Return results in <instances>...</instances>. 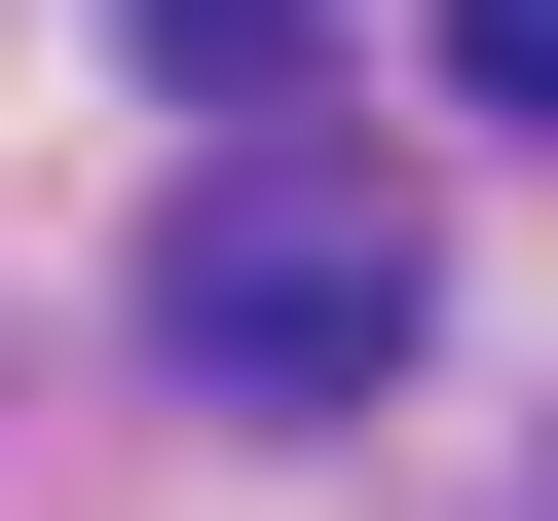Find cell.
<instances>
[{"instance_id":"6da1fadb","label":"cell","mask_w":558,"mask_h":521,"mask_svg":"<svg viewBox=\"0 0 558 521\" xmlns=\"http://www.w3.org/2000/svg\"><path fill=\"white\" fill-rule=\"evenodd\" d=\"M410 336H447V223H410L373 149H299V112H223V149H186V223H149V373L299 447V410H373Z\"/></svg>"},{"instance_id":"7a4b0ae2","label":"cell","mask_w":558,"mask_h":521,"mask_svg":"<svg viewBox=\"0 0 558 521\" xmlns=\"http://www.w3.org/2000/svg\"><path fill=\"white\" fill-rule=\"evenodd\" d=\"M149 75H186V112H260V75H299V0H149Z\"/></svg>"},{"instance_id":"3957f363","label":"cell","mask_w":558,"mask_h":521,"mask_svg":"<svg viewBox=\"0 0 558 521\" xmlns=\"http://www.w3.org/2000/svg\"><path fill=\"white\" fill-rule=\"evenodd\" d=\"M447 75H484V112H558V0H447Z\"/></svg>"}]
</instances>
